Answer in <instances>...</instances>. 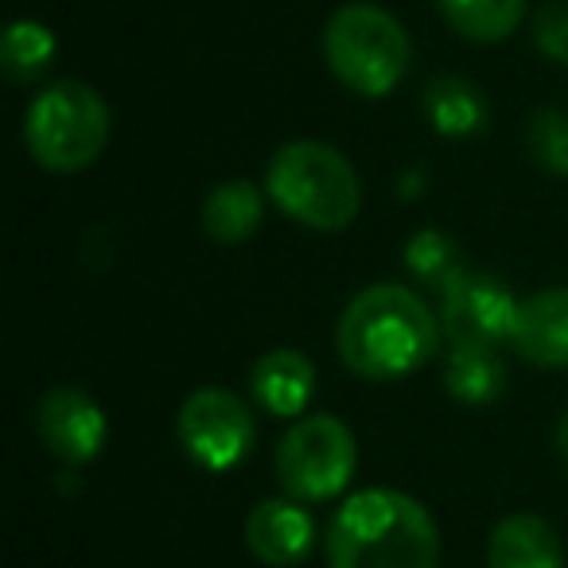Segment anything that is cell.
Listing matches in <instances>:
<instances>
[{"label":"cell","mask_w":568,"mask_h":568,"mask_svg":"<svg viewBox=\"0 0 568 568\" xmlns=\"http://www.w3.org/2000/svg\"><path fill=\"white\" fill-rule=\"evenodd\" d=\"M405 265H409V273L417 276L420 284H428L436 293H444L459 273H467L464 257H459V245L452 242L448 234H440V230H420V234H413L409 245H405Z\"/></svg>","instance_id":"d6986e66"},{"label":"cell","mask_w":568,"mask_h":568,"mask_svg":"<svg viewBox=\"0 0 568 568\" xmlns=\"http://www.w3.org/2000/svg\"><path fill=\"white\" fill-rule=\"evenodd\" d=\"M253 433L257 428H253L250 405L219 386L195 389L175 417V436L183 452L203 471H230L242 464L253 448Z\"/></svg>","instance_id":"52a82bcc"},{"label":"cell","mask_w":568,"mask_h":568,"mask_svg":"<svg viewBox=\"0 0 568 568\" xmlns=\"http://www.w3.org/2000/svg\"><path fill=\"white\" fill-rule=\"evenodd\" d=\"M265 191L296 226L335 234L358 219L363 183L351 160L324 141H293L273 152Z\"/></svg>","instance_id":"3957f363"},{"label":"cell","mask_w":568,"mask_h":568,"mask_svg":"<svg viewBox=\"0 0 568 568\" xmlns=\"http://www.w3.org/2000/svg\"><path fill=\"white\" fill-rule=\"evenodd\" d=\"M420 105H425L428 125L440 136H452V141L479 136L490 121L487 94L475 82L456 79V74H440V79L428 82L425 94H420Z\"/></svg>","instance_id":"5bb4252c"},{"label":"cell","mask_w":568,"mask_h":568,"mask_svg":"<svg viewBox=\"0 0 568 568\" xmlns=\"http://www.w3.org/2000/svg\"><path fill=\"white\" fill-rule=\"evenodd\" d=\"M199 222H203V234L211 237V242L242 245V242H250L261 230V222H265V199H261V191L253 187L250 180L219 183V187L203 199Z\"/></svg>","instance_id":"9a60e30c"},{"label":"cell","mask_w":568,"mask_h":568,"mask_svg":"<svg viewBox=\"0 0 568 568\" xmlns=\"http://www.w3.org/2000/svg\"><path fill=\"white\" fill-rule=\"evenodd\" d=\"M444 386L464 405H490L503 397L506 363L498 347H452L444 366Z\"/></svg>","instance_id":"2e32d148"},{"label":"cell","mask_w":568,"mask_h":568,"mask_svg":"<svg viewBox=\"0 0 568 568\" xmlns=\"http://www.w3.org/2000/svg\"><path fill=\"white\" fill-rule=\"evenodd\" d=\"M436 9L471 43H503L526 20V0H436Z\"/></svg>","instance_id":"e0dca14e"},{"label":"cell","mask_w":568,"mask_h":568,"mask_svg":"<svg viewBox=\"0 0 568 568\" xmlns=\"http://www.w3.org/2000/svg\"><path fill=\"white\" fill-rule=\"evenodd\" d=\"M55 51L59 43L51 28H43L40 20H17L0 43V71L9 82H36L55 63Z\"/></svg>","instance_id":"ac0fdd59"},{"label":"cell","mask_w":568,"mask_h":568,"mask_svg":"<svg viewBox=\"0 0 568 568\" xmlns=\"http://www.w3.org/2000/svg\"><path fill=\"white\" fill-rule=\"evenodd\" d=\"M518 301L498 276L490 273H459L440 293V327L452 347H498L510 339Z\"/></svg>","instance_id":"ba28073f"},{"label":"cell","mask_w":568,"mask_h":568,"mask_svg":"<svg viewBox=\"0 0 568 568\" xmlns=\"http://www.w3.org/2000/svg\"><path fill=\"white\" fill-rule=\"evenodd\" d=\"M534 43L545 59L568 67V0H549L534 12Z\"/></svg>","instance_id":"44dd1931"},{"label":"cell","mask_w":568,"mask_h":568,"mask_svg":"<svg viewBox=\"0 0 568 568\" xmlns=\"http://www.w3.org/2000/svg\"><path fill=\"white\" fill-rule=\"evenodd\" d=\"M245 545L268 568H296L316 545V518L296 498H261L245 518Z\"/></svg>","instance_id":"30bf717a"},{"label":"cell","mask_w":568,"mask_h":568,"mask_svg":"<svg viewBox=\"0 0 568 568\" xmlns=\"http://www.w3.org/2000/svg\"><path fill=\"white\" fill-rule=\"evenodd\" d=\"M253 402L273 417H301L316 397V366L304 351L276 347L253 363L250 374Z\"/></svg>","instance_id":"7c38bea8"},{"label":"cell","mask_w":568,"mask_h":568,"mask_svg":"<svg viewBox=\"0 0 568 568\" xmlns=\"http://www.w3.org/2000/svg\"><path fill=\"white\" fill-rule=\"evenodd\" d=\"M358 467L355 433L332 413L301 417L276 448V479L296 503H332Z\"/></svg>","instance_id":"8992f818"},{"label":"cell","mask_w":568,"mask_h":568,"mask_svg":"<svg viewBox=\"0 0 568 568\" xmlns=\"http://www.w3.org/2000/svg\"><path fill=\"white\" fill-rule=\"evenodd\" d=\"M510 347L518 358L541 371H568V288H541L518 304L510 327Z\"/></svg>","instance_id":"8fae6325"},{"label":"cell","mask_w":568,"mask_h":568,"mask_svg":"<svg viewBox=\"0 0 568 568\" xmlns=\"http://www.w3.org/2000/svg\"><path fill=\"white\" fill-rule=\"evenodd\" d=\"M444 339L440 320L405 284H371L343 308L335 347L351 374L397 382L433 363Z\"/></svg>","instance_id":"6da1fadb"},{"label":"cell","mask_w":568,"mask_h":568,"mask_svg":"<svg viewBox=\"0 0 568 568\" xmlns=\"http://www.w3.org/2000/svg\"><path fill=\"white\" fill-rule=\"evenodd\" d=\"M324 63L335 82L358 98H386L402 87L413 63L405 24L382 4H343L324 24Z\"/></svg>","instance_id":"277c9868"},{"label":"cell","mask_w":568,"mask_h":568,"mask_svg":"<svg viewBox=\"0 0 568 568\" xmlns=\"http://www.w3.org/2000/svg\"><path fill=\"white\" fill-rule=\"evenodd\" d=\"M557 448H560V456L568 459V409H565V417L557 420Z\"/></svg>","instance_id":"7402d4cb"},{"label":"cell","mask_w":568,"mask_h":568,"mask_svg":"<svg viewBox=\"0 0 568 568\" xmlns=\"http://www.w3.org/2000/svg\"><path fill=\"white\" fill-rule=\"evenodd\" d=\"M487 568H565L557 529L537 514H510L490 529Z\"/></svg>","instance_id":"4fadbf2b"},{"label":"cell","mask_w":568,"mask_h":568,"mask_svg":"<svg viewBox=\"0 0 568 568\" xmlns=\"http://www.w3.org/2000/svg\"><path fill=\"white\" fill-rule=\"evenodd\" d=\"M36 428H40L43 448L67 467L90 464L105 448V436H110V420H105L102 405L74 386H55L40 397Z\"/></svg>","instance_id":"9c48e42d"},{"label":"cell","mask_w":568,"mask_h":568,"mask_svg":"<svg viewBox=\"0 0 568 568\" xmlns=\"http://www.w3.org/2000/svg\"><path fill=\"white\" fill-rule=\"evenodd\" d=\"M110 105L87 82H55L24 113V144L43 172L74 175L102 156Z\"/></svg>","instance_id":"5b68a950"},{"label":"cell","mask_w":568,"mask_h":568,"mask_svg":"<svg viewBox=\"0 0 568 568\" xmlns=\"http://www.w3.org/2000/svg\"><path fill=\"white\" fill-rule=\"evenodd\" d=\"M526 149L541 172L568 175V113L537 110L526 129Z\"/></svg>","instance_id":"ffe728a7"},{"label":"cell","mask_w":568,"mask_h":568,"mask_svg":"<svg viewBox=\"0 0 568 568\" xmlns=\"http://www.w3.org/2000/svg\"><path fill=\"white\" fill-rule=\"evenodd\" d=\"M332 568H440V529L425 503L394 487L358 490L327 526Z\"/></svg>","instance_id":"7a4b0ae2"}]
</instances>
